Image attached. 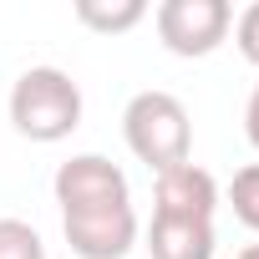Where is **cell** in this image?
Returning <instances> with one entry per match:
<instances>
[{
	"mask_svg": "<svg viewBox=\"0 0 259 259\" xmlns=\"http://www.w3.org/2000/svg\"><path fill=\"white\" fill-rule=\"evenodd\" d=\"M244 138H249V148L259 153V81H254V92H249V102H244Z\"/></svg>",
	"mask_w": 259,
	"mask_h": 259,
	"instance_id": "cell-12",
	"label": "cell"
},
{
	"mask_svg": "<svg viewBox=\"0 0 259 259\" xmlns=\"http://www.w3.org/2000/svg\"><path fill=\"white\" fill-rule=\"evenodd\" d=\"M234 41H239V56H244L249 66H259V0L239 11V21H234Z\"/></svg>",
	"mask_w": 259,
	"mask_h": 259,
	"instance_id": "cell-11",
	"label": "cell"
},
{
	"mask_svg": "<svg viewBox=\"0 0 259 259\" xmlns=\"http://www.w3.org/2000/svg\"><path fill=\"white\" fill-rule=\"evenodd\" d=\"M0 259H46V239L26 219H0Z\"/></svg>",
	"mask_w": 259,
	"mask_h": 259,
	"instance_id": "cell-9",
	"label": "cell"
},
{
	"mask_svg": "<svg viewBox=\"0 0 259 259\" xmlns=\"http://www.w3.org/2000/svg\"><path fill=\"white\" fill-rule=\"evenodd\" d=\"M51 193H56V208L61 213H76V208H102V203H133V188H127V173L102 158V153H76L56 168L51 178Z\"/></svg>",
	"mask_w": 259,
	"mask_h": 259,
	"instance_id": "cell-5",
	"label": "cell"
},
{
	"mask_svg": "<svg viewBox=\"0 0 259 259\" xmlns=\"http://www.w3.org/2000/svg\"><path fill=\"white\" fill-rule=\"evenodd\" d=\"M76 21L97 36H122L148 21V6L143 0H76Z\"/></svg>",
	"mask_w": 259,
	"mask_h": 259,
	"instance_id": "cell-8",
	"label": "cell"
},
{
	"mask_svg": "<svg viewBox=\"0 0 259 259\" xmlns=\"http://www.w3.org/2000/svg\"><path fill=\"white\" fill-rule=\"evenodd\" d=\"M234 259H259V244H249V249H239Z\"/></svg>",
	"mask_w": 259,
	"mask_h": 259,
	"instance_id": "cell-13",
	"label": "cell"
},
{
	"mask_svg": "<svg viewBox=\"0 0 259 259\" xmlns=\"http://www.w3.org/2000/svg\"><path fill=\"white\" fill-rule=\"evenodd\" d=\"M153 26H158V41L173 51V56H213L229 31H234V6L229 0H163L153 11Z\"/></svg>",
	"mask_w": 259,
	"mask_h": 259,
	"instance_id": "cell-3",
	"label": "cell"
},
{
	"mask_svg": "<svg viewBox=\"0 0 259 259\" xmlns=\"http://www.w3.org/2000/svg\"><path fill=\"white\" fill-rule=\"evenodd\" d=\"M213 249H219L213 219L153 213V224H148V254L153 259H213Z\"/></svg>",
	"mask_w": 259,
	"mask_h": 259,
	"instance_id": "cell-7",
	"label": "cell"
},
{
	"mask_svg": "<svg viewBox=\"0 0 259 259\" xmlns=\"http://www.w3.org/2000/svg\"><path fill=\"white\" fill-rule=\"evenodd\" d=\"M61 234L76 259H127L143 234L133 203H102V208H76L61 213Z\"/></svg>",
	"mask_w": 259,
	"mask_h": 259,
	"instance_id": "cell-4",
	"label": "cell"
},
{
	"mask_svg": "<svg viewBox=\"0 0 259 259\" xmlns=\"http://www.w3.org/2000/svg\"><path fill=\"white\" fill-rule=\"evenodd\" d=\"M11 127L26 143H61L81 127V87L61 66H26L11 87Z\"/></svg>",
	"mask_w": 259,
	"mask_h": 259,
	"instance_id": "cell-1",
	"label": "cell"
},
{
	"mask_svg": "<svg viewBox=\"0 0 259 259\" xmlns=\"http://www.w3.org/2000/svg\"><path fill=\"white\" fill-rule=\"evenodd\" d=\"M229 208H234V219H239L244 229L259 234V163H249V168L234 173V183H229Z\"/></svg>",
	"mask_w": 259,
	"mask_h": 259,
	"instance_id": "cell-10",
	"label": "cell"
},
{
	"mask_svg": "<svg viewBox=\"0 0 259 259\" xmlns=\"http://www.w3.org/2000/svg\"><path fill=\"white\" fill-rule=\"evenodd\" d=\"M153 213L213 219L219 213V183H213V173L198 168V163H178V168L158 173V183H153Z\"/></svg>",
	"mask_w": 259,
	"mask_h": 259,
	"instance_id": "cell-6",
	"label": "cell"
},
{
	"mask_svg": "<svg viewBox=\"0 0 259 259\" xmlns=\"http://www.w3.org/2000/svg\"><path fill=\"white\" fill-rule=\"evenodd\" d=\"M122 138L133 148L138 163H148L153 173H168L178 163L193 158V122H188V107L173 97V92H138L133 102L122 107Z\"/></svg>",
	"mask_w": 259,
	"mask_h": 259,
	"instance_id": "cell-2",
	"label": "cell"
}]
</instances>
